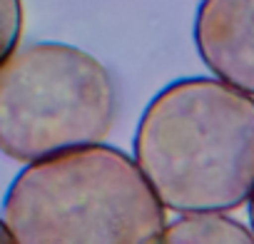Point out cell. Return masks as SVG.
Listing matches in <instances>:
<instances>
[{"instance_id": "obj_1", "label": "cell", "mask_w": 254, "mask_h": 244, "mask_svg": "<svg viewBox=\"0 0 254 244\" xmlns=\"http://www.w3.org/2000/svg\"><path fill=\"white\" fill-rule=\"evenodd\" d=\"M132 157L165 209H239L254 192V97L219 77L175 80L147 102Z\"/></svg>"}, {"instance_id": "obj_2", "label": "cell", "mask_w": 254, "mask_h": 244, "mask_svg": "<svg viewBox=\"0 0 254 244\" xmlns=\"http://www.w3.org/2000/svg\"><path fill=\"white\" fill-rule=\"evenodd\" d=\"M3 219L20 244H152L167 224L135 157L102 142L28 162Z\"/></svg>"}, {"instance_id": "obj_3", "label": "cell", "mask_w": 254, "mask_h": 244, "mask_svg": "<svg viewBox=\"0 0 254 244\" xmlns=\"http://www.w3.org/2000/svg\"><path fill=\"white\" fill-rule=\"evenodd\" d=\"M115 112V80L87 50L30 43L0 65V152L15 162L102 142Z\"/></svg>"}, {"instance_id": "obj_4", "label": "cell", "mask_w": 254, "mask_h": 244, "mask_svg": "<svg viewBox=\"0 0 254 244\" xmlns=\"http://www.w3.org/2000/svg\"><path fill=\"white\" fill-rule=\"evenodd\" d=\"M194 45L214 77L254 97V0H202Z\"/></svg>"}, {"instance_id": "obj_5", "label": "cell", "mask_w": 254, "mask_h": 244, "mask_svg": "<svg viewBox=\"0 0 254 244\" xmlns=\"http://www.w3.org/2000/svg\"><path fill=\"white\" fill-rule=\"evenodd\" d=\"M167 244H249L252 227L232 219L227 212H185L165 224L162 239Z\"/></svg>"}, {"instance_id": "obj_6", "label": "cell", "mask_w": 254, "mask_h": 244, "mask_svg": "<svg viewBox=\"0 0 254 244\" xmlns=\"http://www.w3.org/2000/svg\"><path fill=\"white\" fill-rule=\"evenodd\" d=\"M23 35V0H0V65H3Z\"/></svg>"}, {"instance_id": "obj_7", "label": "cell", "mask_w": 254, "mask_h": 244, "mask_svg": "<svg viewBox=\"0 0 254 244\" xmlns=\"http://www.w3.org/2000/svg\"><path fill=\"white\" fill-rule=\"evenodd\" d=\"M5 242H15V239H13V232H10L8 222L0 219V244H5Z\"/></svg>"}, {"instance_id": "obj_8", "label": "cell", "mask_w": 254, "mask_h": 244, "mask_svg": "<svg viewBox=\"0 0 254 244\" xmlns=\"http://www.w3.org/2000/svg\"><path fill=\"white\" fill-rule=\"evenodd\" d=\"M249 224H252V232H254V192H252V197H249Z\"/></svg>"}]
</instances>
